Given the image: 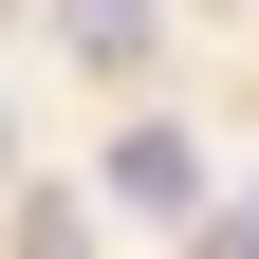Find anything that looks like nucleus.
<instances>
[{
    "mask_svg": "<svg viewBox=\"0 0 259 259\" xmlns=\"http://www.w3.org/2000/svg\"><path fill=\"white\" fill-rule=\"evenodd\" d=\"M111 204L185 222V204H204V148H185V130H111Z\"/></svg>",
    "mask_w": 259,
    "mask_h": 259,
    "instance_id": "f257e3e1",
    "label": "nucleus"
},
{
    "mask_svg": "<svg viewBox=\"0 0 259 259\" xmlns=\"http://www.w3.org/2000/svg\"><path fill=\"white\" fill-rule=\"evenodd\" d=\"M56 37H74L93 74H148V37H167V0H56Z\"/></svg>",
    "mask_w": 259,
    "mask_h": 259,
    "instance_id": "f03ea898",
    "label": "nucleus"
},
{
    "mask_svg": "<svg viewBox=\"0 0 259 259\" xmlns=\"http://www.w3.org/2000/svg\"><path fill=\"white\" fill-rule=\"evenodd\" d=\"M19 259H93V222H74V185H19Z\"/></svg>",
    "mask_w": 259,
    "mask_h": 259,
    "instance_id": "7ed1b4c3",
    "label": "nucleus"
},
{
    "mask_svg": "<svg viewBox=\"0 0 259 259\" xmlns=\"http://www.w3.org/2000/svg\"><path fill=\"white\" fill-rule=\"evenodd\" d=\"M204 259H259V222H241V204H222V222H204Z\"/></svg>",
    "mask_w": 259,
    "mask_h": 259,
    "instance_id": "20e7f679",
    "label": "nucleus"
},
{
    "mask_svg": "<svg viewBox=\"0 0 259 259\" xmlns=\"http://www.w3.org/2000/svg\"><path fill=\"white\" fill-rule=\"evenodd\" d=\"M241 222H259V185H241Z\"/></svg>",
    "mask_w": 259,
    "mask_h": 259,
    "instance_id": "39448f33",
    "label": "nucleus"
}]
</instances>
